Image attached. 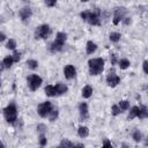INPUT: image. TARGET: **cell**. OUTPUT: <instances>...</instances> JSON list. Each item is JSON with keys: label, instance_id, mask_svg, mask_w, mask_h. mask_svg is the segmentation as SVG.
<instances>
[{"label": "cell", "instance_id": "cell-4", "mask_svg": "<svg viewBox=\"0 0 148 148\" xmlns=\"http://www.w3.org/2000/svg\"><path fill=\"white\" fill-rule=\"evenodd\" d=\"M3 114H5V118L8 123H14L15 120H17V110H16V106L14 104H9L5 110H3Z\"/></svg>", "mask_w": 148, "mask_h": 148}, {"label": "cell", "instance_id": "cell-36", "mask_svg": "<svg viewBox=\"0 0 148 148\" xmlns=\"http://www.w3.org/2000/svg\"><path fill=\"white\" fill-rule=\"evenodd\" d=\"M0 39H1V40H3V39H5V35H3V34H1V35H0Z\"/></svg>", "mask_w": 148, "mask_h": 148}, {"label": "cell", "instance_id": "cell-11", "mask_svg": "<svg viewBox=\"0 0 148 148\" xmlns=\"http://www.w3.org/2000/svg\"><path fill=\"white\" fill-rule=\"evenodd\" d=\"M79 111H80V117L82 120H86L88 118V105L87 103H81L79 105Z\"/></svg>", "mask_w": 148, "mask_h": 148}, {"label": "cell", "instance_id": "cell-7", "mask_svg": "<svg viewBox=\"0 0 148 148\" xmlns=\"http://www.w3.org/2000/svg\"><path fill=\"white\" fill-rule=\"evenodd\" d=\"M52 110H53V109H52V104H51L50 102H44V103L39 104L38 108H37L38 114H39L40 117H43V118H44V117H47Z\"/></svg>", "mask_w": 148, "mask_h": 148}, {"label": "cell", "instance_id": "cell-20", "mask_svg": "<svg viewBox=\"0 0 148 148\" xmlns=\"http://www.w3.org/2000/svg\"><path fill=\"white\" fill-rule=\"evenodd\" d=\"M146 117H148V110H147L145 106H141V108H139L138 118H139V119H143V118H146Z\"/></svg>", "mask_w": 148, "mask_h": 148}, {"label": "cell", "instance_id": "cell-32", "mask_svg": "<svg viewBox=\"0 0 148 148\" xmlns=\"http://www.w3.org/2000/svg\"><path fill=\"white\" fill-rule=\"evenodd\" d=\"M56 1L57 0H45V5L49 6V7H53L56 5Z\"/></svg>", "mask_w": 148, "mask_h": 148}, {"label": "cell", "instance_id": "cell-2", "mask_svg": "<svg viewBox=\"0 0 148 148\" xmlns=\"http://www.w3.org/2000/svg\"><path fill=\"white\" fill-rule=\"evenodd\" d=\"M81 18L86 22H88L91 25H99L101 21H99V12L95 10V12H90V10H86L81 13Z\"/></svg>", "mask_w": 148, "mask_h": 148}, {"label": "cell", "instance_id": "cell-10", "mask_svg": "<svg viewBox=\"0 0 148 148\" xmlns=\"http://www.w3.org/2000/svg\"><path fill=\"white\" fill-rule=\"evenodd\" d=\"M64 74H65V77H66V79L71 80V79H73V77L75 76L76 71H75L74 66H72V65H67V66L64 68Z\"/></svg>", "mask_w": 148, "mask_h": 148}, {"label": "cell", "instance_id": "cell-22", "mask_svg": "<svg viewBox=\"0 0 148 148\" xmlns=\"http://www.w3.org/2000/svg\"><path fill=\"white\" fill-rule=\"evenodd\" d=\"M27 65H28V67L30 69H36L38 67V61L37 60H34V59H30V60L27 61Z\"/></svg>", "mask_w": 148, "mask_h": 148}, {"label": "cell", "instance_id": "cell-8", "mask_svg": "<svg viewBox=\"0 0 148 148\" xmlns=\"http://www.w3.org/2000/svg\"><path fill=\"white\" fill-rule=\"evenodd\" d=\"M120 82V77L117 75V74H114V72H110V74L106 76V83H108V86L109 87H116L118 83Z\"/></svg>", "mask_w": 148, "mask_h": 148}, {"label": "cell", "instance_id": "cell-25", "mask_svg": "<svg viewBox=\"0 0 148 148\" xmlns=\"http://www.w3.org/2000/svg\"><path fill=\"white\" fill-rule=\"evenodd\" d=\"M111 112H112V114H113V116H117V114H119V113H120V112H123V111H121V109H120L119 104H118V105H117V104H114V105H112Z\"/></svg>", "mask_w": 148, "mask_h": 148}, {"label": "cell", "instance_id": "cell-17", "mask_svg": "<svg viewBox=\"0 0 148 148\" xmlns=\"http://www.w3.org/2000/svg\"><path fill=\"white\" fill-rule=\"evenodd\" d=\"M13 62H14L13 57H12V56H8V57H6V58L2 60V67H3V68H9Z\"/></svg>", "mask_w": 148, "mask_h": 148}, {"label": "cell", "instance_id": "cell-19", "mask_svg": "<svg viewBox=\"0 0 148 148\" xmlns=\"http://www.w3.org/2000/svg\"><path fill=\"white\" fill-rule=\"evenodd\" d=\"M138 112H139V106H133V108L131 109L130 113H128V117H127V119H128V120H132L133 118L138 117Z\"/></svg>", "mask_w": 148, "mask_h": 148}, {"label": "cell", "instance_id": "cell-27", "mask_svg": "<svg viewBox=\"0 0 148 148\" xmlns=\"http://www.w3.org/2000/svg\"><path fill=\"white\" fill-rule=\"evenodd\" d=\"M57 117H58V111H57V110H52V111L50 112V114H49L50 121H54V120L57 119Z\"/></svg>", "mask_w": 148, "mask_h": 148}, {"label": "cell", "instance_id": "cell-31", "mask_svg": "<svg viewBox=\"0 0 148 148\" xmlns=\"http://www.w3.org/2000/svg\"><path fill=\"white\" fill-rule=\"evenodd\" d=\"M12 57H13V59H14V62H17V61L20 60V58H21V53H20V52H14Z\"/></svg>", "mask_w": 148, "mask_h": 148}, {"label": "cell", "instance_id": "cell-30", "mask_svg": "<svg viewBox=\"0 0 148 148\" xmlns=\"http://www.w3.org/2000/svg\"><path fill=\"white\" fill-rule=\"evenodd\" d=\"M60 146H65V147H73V146H75L73 142H71V141H68V140H62L61 141V143H60Z\"/></svg>", "mask_w": 148, "mask_h": 148}, {"label": "cell", "instance_id": "cell-16", "mask_svg": "<svg viewBox=\"0 0 148 148\" xmlns=\"http://www.w3.org/2000/svg\"><path fill=\"white\" fill-rule=\"evenodd\" d=\"M96 49H97V45H96L92 40H89V42L87 43V53H88V54L94 53V52L96 51Z\"/></svg>", "mask_w": 148, "mask_h": 148}, {"label": "cell", "instance_id": "cell-33", "mask_svg": "<svg viewBox=\"0 0 148 148\" xmlns=\"http://www.w3.org/2000/svg\"><path fill=\"white\" fill-rule=\"evenodd\" d=\"M142 67H143V72L146 74H148V61H145L143 65H142Z\"/></svg>", "mask_w": 148, "mask_h": 148}, {"label": "cell", "instance_id": "cell-12", "mask_svg": "<svg viewBox=\"0 0 148 148\" xmlns=\"http://www.w3.org/2000/svg\"><path fill=\"white\" fill-rule=\"evenodd\" d=\"M30 16H31V9H30L29 7H24V8H22V9L20 10V17H21L23 21L29 20Z\"/></svg>", "mask_w": 148, "mask_h": 148}, {"label": "cell", "instance_id": "cell-13", "mask_svg": "<svg viewBox=\"0 0 148 148\" xmlns=\"http://www.w3.org/2000/svg\"><path fill=\"white\" fill-rule=\"evenodd\" d=\"M45 94H46L47 96H50V97L58 96V95H57V90H56V86H51V84L46 86V87H45Z\"/></svg>", "mask_w": 148, "mask_h": 148}, {"label": "cell", "instance_id": "cell-9", "mask_svg": "<svg viewBox=\"0 0 148 148\" xmlns=\"http://www.w3.org/2000/svg\"><path fill=\"white\" fill-rule=\"evenodd\" d=\"M126 14V9L124 7H120V8H117L116 12H114V16H113V23L114 24H118L125 16Z\"/></svg>", "mask_w": 148, "mask_h": 148}, {"label": "cell", "instance_id": "cell-6", "mask_svg": "<svg viewBox=\"0 0 148 148\" xmlns=\"http://www.w3.org/2000/svg\"><path fill=\"white\" fill-rule=\"evenodd\" d=\"M27 82H28V86H29L30 90L35 91V90H37L40 87V84H42V77L38 76L37 74H32V75L28 76Z\"/></svg>", "mask_w": 148, "mask_h": 148}, {"label": "cell", "instance_id": "cell-3", "mask_svg": "<svg viewBox=\"0 0 148 148\" xmlns=\"http://www.w3.org/2000/svg\"><path fill=\"white\" fill-rule=\"evenodd\" d=\"M66 38H67V35L65 32H58L57 36H56V39L53 40L52 45H51V52H59L62 50L64 45H65V42H66Z\"/></svg>", "mask_w": 148, "mask_h": 148}, {"label": "cell", "instance_id": "cell-1", "mask_svg": "<svg viewBox=\"0 0 148 148\" xmlns=\"http://www.w3.org/2000/svg\"><path fill=\"white\" fill-rule=\"evenodd\" d=\"M90 75H98L104 69V60L102 58H94L88 61Z\"/></svg>", "mask_w": 148, "mask_h": 148}, {"label": "cell", "instance_id": "cell-24", "mask_svg": "<svg viewBox=\"0 0 148 148\" xmlns=\"http://www.w3.org/2000/svg\"><path fill=\"white\" fill-rule=\"evenodd\" d=\"M119 106H120L121 111L124 112V111H126V110L130 108V102H128V101H120V103H119Z\"/></svg>", "mask_w": 148, "mask_h": 148}, {"label": "cell", "instance_id": "cell-14", "mask_svg": "<svg viewBox=\"0 0 148 148\" xmlns=\"http://www.w3.org/2000/svg\"><path fill=\"white\" fill-rule=\"evenodd\" d=\"M56 90H57V95H62L67 91V86L64 83H57L56 84Z\"/></svg>", "mask_w": 148, "mask_h": 148}, {"label": "cell", "instance_id": "cell-34", "mask_svg": "<svg viewBox=\"0 0 148 148\" xmlns=\"http://www.w3.org/2000/svg\"><path fill=\"white\" fill-rule=\"evenodd\" d=\"M110 60H111V64L114 65L116 64V54H111V59Z\"/></svg>", "mask_w": 148, "mask_h": 148}, {"label": "cell", "instance_id": "cell-18", "mask_svg": "<svg viewBox=\"0 0 148 148\" xmlns=\"http://www.w3.org/2000/svg\"><path fill=\"white\" fill-rule=\"evenodd\" d=\"M91 94H92V88H91L90 86L83 87V89H82V96H83L84 98H89V97L91 96Z\"/></svg>", "mask_w": 148, "mask_h": 148}, {"label": "cell", "instance_id": "cell-38", "mask_svg": "<svg viewBox=\"0 0 148 148\" xmlns=\"http://www.w3.org/2000/svg\"><path fill=\"white\" fill-rule=\"evenodd\" d=\"M146 145L148 146V138H147V141H146Z\"/></svg>", "mask_w": 148, "mask_h": 148}, {"label": "cell", "instance_id": "cell-35", "mask_svg": "<svg viewBox=\"0 0 148 148\" xmlns=\"http://www.w3.org/2000/svg\"><path fill=\"white\" fill-rule=\"evenodd\" d=\"M103 146H104V147H111V142H109V141L106 140V141H104Z\"/></svg>", "mask_w": 148, "mask_h": 148}, {"label": "cell", "instance_id": "cell-28", "mask_svg": "<svg viewBox=\"0 0 148 148\" xmlns=\"http://www.w3.org/2000/svg\"><path fill=\"white\" fill-rule=\"evenodd\" d=\"M133 139H134V141H136V142L141 141V133H140L139 131H134V133H133Z\"/></svg>", "mask_w": 148, "mask_h": 148}, {"label": "cell", "instance_id": "cell-37", "mask_svg": "<svg viewBox=\"0 0 148 148\" xmlns=\"http://www.w3.org/2000/svg\"><path fill=\"white\" fill-rule=\"evenodd\" d=\"M82 2H87V1H89V0H81Z\"/></svg>", "mask_w": 148, "mask_h": 148}, {"label": "cell", "instance_id": "cell-29", "mask_svg": "<svg viewBox=\"0 0 148 148\" xmlns=\"http://www.w3.org/2000/svg\"><path fill=\"white\" fill-rule=\"evenodd\" d=\"M39 143H40V146H45L46 145V138H45V135L43 133L39 134Z\"/></svg>", "mask_w": 148, "mask_h": 148}, {"label": "cell", "instance_id": "cell-5", "mask_svg": "<svg viewBox=\"0 0 148 148\" xmlns=\"http://www.w3.org/2000/svg\"><path fill=\"white\" fill-rule=\"evenodd\" d=\"M51 34V29L47 24H42L39 27H37V29L35 30V38L36 39H45L49 37V35Z\"/></svg>", "mask_w": 148, "mask_h": 148}, {"label": "cell", "instance_id": "cell-21", "mask_svg": "<svg viewBox=\"0 0 148 148\" xmlns=\"http://www.w3.org/2000/svg\"><path fill=\"white\" fill-rule=\"evenodd\" d=\"M120 34L119 32H111L110 34V40L111 42H113V43H117V42H119V39H120Z\"/></svg>", "mask_w": 148, "mask_h": 148}, {"label": "cell", "instance_id": "cell-15", "mask_svg": "<svg viewBox=\"0 0 148 148\" xmlns=\"http://www.w3.org/2000/svg\"><path fill=\"white\" fill-rule=\"evenodd\" d=\"M77 134H79L80 138H86V136H88V134H89L88 127H87V126H80L79 130H77Z\"/></svg>", "mask_w": 148, "mask_h": 148}, {"label": "cell", "instance_id": "cell-26", "mask_svg": "<svg viewBox=\"0 0 148 148\" xmlns=\"http://www.w3.org/2000/svg\"><path fill=\"white\" fill-rule=\"evenodd\" d=\"M6 47H7V49H9V50H14V49L16 47V42H15L14 39H12V38H10V39L7 42Z\"/></svg>", "mask_w": 148, "mask_h": 148}, {"label": "cell", "instance_id": "cell-23", "mask_svg": "<svg viewBox=\"0 0 148 148\" xmlns=\"http://www.w3.org/2000/svg\"><path fill=\"white\" fill-rule=\"evenodd\" d=\"M118 64H119V67H120L121 69H126V68L131 65L127 59H120V60L118 61Z\"/></svg>", "mask_w": 148, "mask_h": 148}]
</instances>
